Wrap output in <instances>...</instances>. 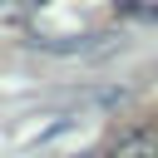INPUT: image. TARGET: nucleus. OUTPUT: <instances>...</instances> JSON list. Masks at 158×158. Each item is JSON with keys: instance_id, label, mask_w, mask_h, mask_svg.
<instances>
[{"instance_id": "1", "label": "nucleus", "mask_w": 158, "mask_h": 158, "mask_svg": "<svg viewBox=\"0 0 158 158\" xmlns=\"http://www.w3.org/2000/svg\"><path fill=\"white\" fill-rule=\"evenodd\" d=\"M109 158H158V123H143V128L123 133L109 148Z\"/></svg>"}, {"instance_id": "2", "label": "nucleus", "mask_w": 158, "mask_h": 158, "mask_svg": "<svg viewBox=\"0 0 158 158\" xmlns=\"http://www.w3.org/2000/svg\"><path fill=\"white\" fill-rule=\"evenodd\" d=\"M79 158H94V153H79Z\"/></svg>"}]
</instances>
